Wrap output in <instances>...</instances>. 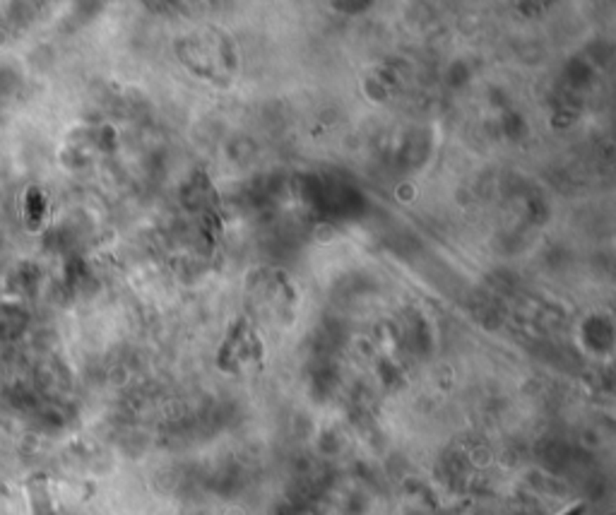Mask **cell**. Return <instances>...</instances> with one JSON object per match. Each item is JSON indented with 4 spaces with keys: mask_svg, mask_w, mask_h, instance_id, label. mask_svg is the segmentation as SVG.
Returning <instances> with one entry per match:
<instances>
[{
    "mask_svg": "<svg viewBox=\"0 0 616 515\" xmlns=\"http://www.w3.org/2000/svg\"><path fill=\"white\" fill-rule=\"evenodd\" d=\"M566 515H585V506H575V508H570V511H568Z\"/></svg>",
    "mask_w": 616,
    "mask_h": 515,
    "instance_id": "6da1fadb",
    "label": "cell"
}]
</instances>
